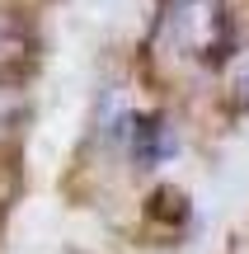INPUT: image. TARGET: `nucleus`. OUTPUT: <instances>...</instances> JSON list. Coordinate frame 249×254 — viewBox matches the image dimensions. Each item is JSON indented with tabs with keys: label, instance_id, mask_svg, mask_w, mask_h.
Returning <instances> with one entry per match:
<instances>
[{
	"label": "nucleus",
	"instance_id": "obj_1",
	"mask_svg": "<svg viewBox=\"0 0 249 254\" xmlns=\"http://www.w3.org/2000/svg\"><path fill=\"white\" fill-rule=\"evenodd\" d=\"M28 118V99H24V90H14V85H0V141L5 136H14L19 127H24Z\"/></svg>",
	"mask_w": 249,
	"mask_h": 254
},
{
	"label": "nucleus",
	"instance_id": "obj_2",
	"mask_svg": "<svg viewBox=\"0 0 249 254\" xmlns=\"http://www.w3.org/2000/svg\"><path fill=\"white\" fill-rule=\"evenodd\" d=\"M0 33H14V24H5V19H0ZM0 47H19V38H5Z\"/></svg>",
	"mask_w": 249,
	"mask_h": 254
}]
</instances>
